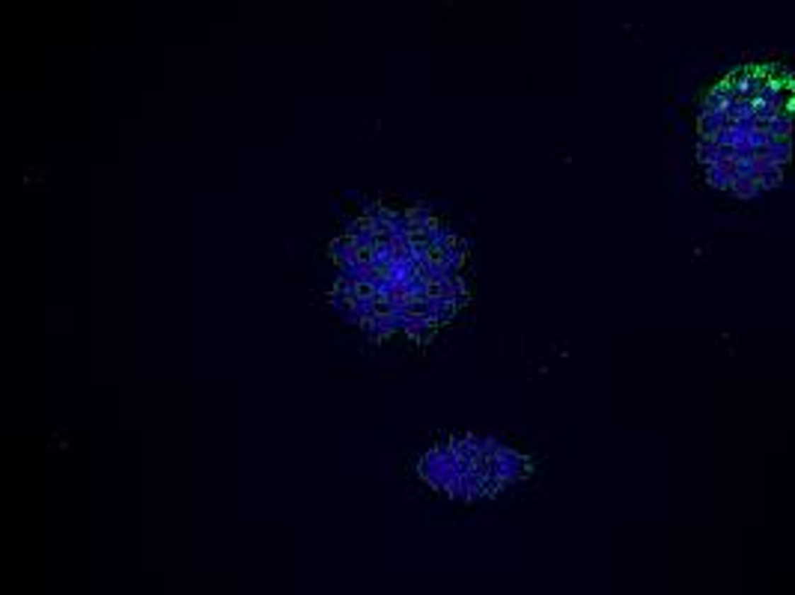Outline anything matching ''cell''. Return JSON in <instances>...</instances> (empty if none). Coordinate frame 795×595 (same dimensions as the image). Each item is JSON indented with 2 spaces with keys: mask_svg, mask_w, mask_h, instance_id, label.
I'll list each match as a JSON object with an SVG mask.
<instances>
[{
  "mask_svg": "<svg viewBox=\"0 0 795 595\" xmlns=\"http://www.w3.org/2000/svg\"><path fill=\"white\" fill-rule=\"evenodd\" d=\"M340 295L367 325L426 328L456 307V244L417 214H379L360 221L337 244Z\"/></svg>",
  "mask_w": 795,
  "mask_h": 595,
  "instance_id": "cell-1",
  "label": "cell"
}]
</instances>
